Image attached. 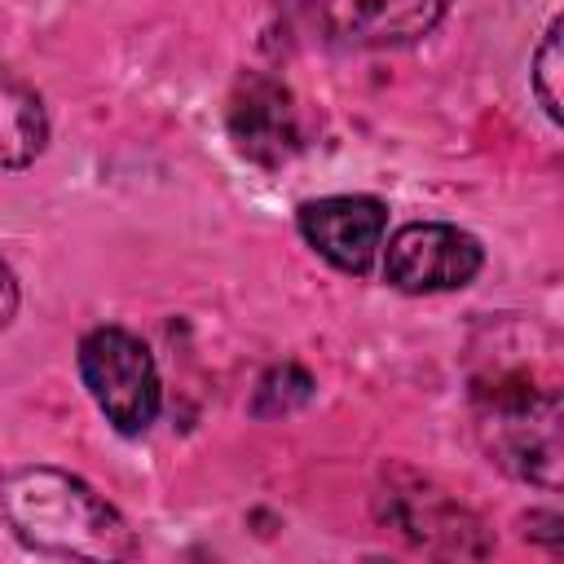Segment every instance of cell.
Returning <instances> with one entry per match:
<instances>
[{
	"instance_id": "5",
	"label": "cell",
	"mask_w": 564,
	"mask_h": 564,
	"mask_svg": "<svg viewBox=\"0 0 564 564\" xmlns=\"http://www.w3.org/2000/svg\"><path fill=\"white\" fill-rule=\"evenodd\" d=\"M229 132L247 159L264 167L286 163L300 150V119H295L291 93L269 75L238 79L229 101Z\"/></svg>"
},
{
	"instance_id": "8",
	"label": "cell",
	"mask_w": 564,
	"mask_h": 564,
	"mask_svg": "<svg viewBox=\"0 0 564 564\" xmlns=\"http://www.w3.org/2000/svg\"><path fill=\"white\" fill-rule=\"evenodd\" d=\"M48 123L31 84L0 66V167H22L44 150Z\"/></svg>"
},
{
	"instance_id": "1",
	"label": "cell",
	"mask_w": 564,
	"mask_h": 564,
	"mask_svg": "<svg viewBox=\"0 0 564 564\" xmlns=\"http://www.w3.org/2000/svg\"><path fill=\"white\" fill-rule=\"evenodd\" d=\"M0 516L26 546L44 555L119 560L137 551L119 511L101 502L84 480L53 467L9 471L0 480Z\"/></svg>"
},
{
	"instance_id": "10",
	"label": "cell",
	"mask_w": 564,
	"mask_h": 564,
	"mask_svg": "<svg viewBox=\"0 0 564 564\" xmlns=\"http://www.w3.org/2000/svg\"><path fill=\"white\" fill-rule=\"evenodd\" d=\"M555 79H560V22H551V31H546V40L538 48V62H533V88H538V97H542L551 119H560V88H555Z\"/></svg>"
},
{
	"instance_id": "6",
	"label": "cell",
	"mask_w": 564,
	"mask_h": 564,
	"mask_svg": "<svg viewBox=\"0 0 564 564\" xmlns=\"http://www.w3.org/2000/svg\"><path fill=\"white\" fill-rule=\"evenodd\" d=\"M555 401L542 397L533 401V392H520V397H498L494 405V441L489 449L498 454V463H507L511 471L529 476V480H542V485H555V467H560V427H555Z\"/></svg>"
},
{
	"instance_id": "4",
	"label": "cell",
	"mask_w": 564,
	"mask_h": 564,
	"mask_svg": "<svg viewBox=\"0 0 564 564\" xmlns=\"http://www.w3.org/2000/svg\"><path fill=\"white\" fill-rule=\"evenodd\" d=\"M480 269V242L454 225H405L388 242V282L423 295L467 286Z\"/></svg>"
},
{
	"instance_id": "9",
	"label": "cell",
	"mask_w": 564,
	"mask_h": 564,
	"mask_svg": "<svg viewBox=\"0 0 564 564\" xmlns=\"http://www.w3.org/2000/svg\"><path fill=\"white\" fill-rule=\"evenodd\" d=\"M308 392H313V379L300 366H282V370H269L264 375L260 397H256V410L260 414H282V410L308 401Z\"/></svg>"
},
{
	"instance_id": "2",
	"label": "cell",
	"mask_w": 564,
	"mask_h": 564,
	"mask_svg": "<svg viewBox=\"0 0 564 564\" xmlns=\"http://www.w3.org/2000/svg\"><path fill=\"white\" fill-rule=\"evenodd\" d=\"M79 370L93 392V401L106 410V419L119 432H145L159 414V370L150 348L119 330L101 326L79 348Z\"/></svg>"
},
{
	"instance_id": "3",
	"label": "cell",
	"mask_w": 564,
	"mask_h": 564,
	"mask_svg": "<svg viewBox=\"0 0 564 564\" xmlns=\"http://www.w3.org/2000/svg\"><path fill=\"white\" fill-rule=\"evenodd\" d=\"M295 9L330 44L388 48L427 35L441 22L445 0H295Z\"/></svg>"
},
{
	"instance_id": "11",
	"label": "cell",
	"mask_w": 564,
	"mask_h": 564,
	"mask_svg": "<svg viewBox=\"0 0 564 564\" xmlns=\"http://www.w3.org/2000/svg\"><path fill=\"white\" fill-rule=\"evenodd\" d=\"M13 308H18V286H13V278H9V269L0 264V326L13 317Z\"/></svg>"
},
{
	"instance_id": "7",
	"label": "cell",
	"mask_w": 564,
	"mask_h": 564,
	"mask_svg": "<svg viewBox=\"0 0 564 564\" xmlns=\"http://www.w3.org/2000/svg\"><path fill=\"white\" fill-rule=\"evenodd\" d=\"M300 234L339 269L361 273L375 260V247L383 238V207L375 198L339 194V198H317L300 207Z\"/></svg>"
}]
</instances>
